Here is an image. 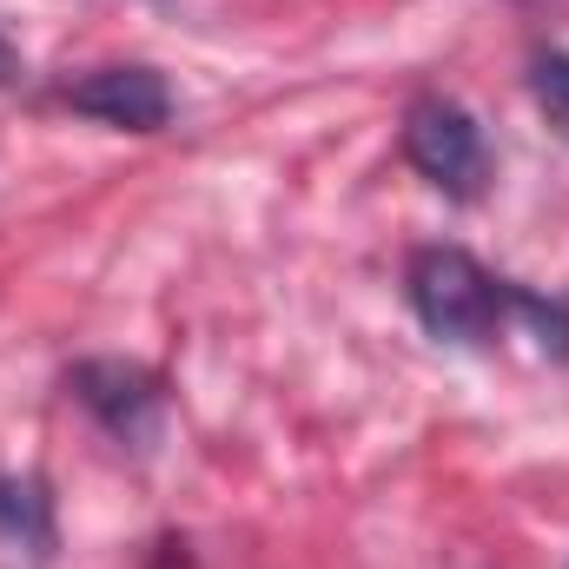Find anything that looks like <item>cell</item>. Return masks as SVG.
Here are the masks:
<instances>
[{
    "label": "cell",
    "mask_w": 569,
    "mask_h": 569,
    "mask_svg": "<svg viewBox=\"0 0 569 569\" xmlns=\"http://www.w3.org/2000/svg\"><path fill=\"white\" fill-rule=\"evenodd\" d=\"M405 291H411V311L430 338L443 345H490L517 305V291L497 279L490 266H477L463 246H425L411 252V272H405Z\"/></svg>",
    "instance_id": "cell-1"
},
{
    "label": "cell",
    "mask_w": 569,
    "mask_h": 569,
    "mask_svg": "<svg viewBox=\"0 0 569 569\" xmlns=\"http://www.w3.org/2000/svg\"><path fill=\"white\" fill-rule=\"evenodd\" d=\"M405 159L425 172L443 199H477L483 179H490V146H483V127L443 100V93H425L411 113H405Z\"/></svg>",
    "instance_id": "cell-2"
},
{
    "label": "cell",
    "mask_w": 569,
    "mask_h": 569,
    "mask_svg": "<svg viewBox=\"0 0 569 569\" xmlns=\"http://www.w3.org/2000/svg\"><path fill=\"white\" fill-rule=\"evenodd\" d=\"M67 391L100 418L107 437H120L127 450H152L159 430H166V391L146 365H127V358H80L67 371Z\"/></svg>",
    "instance_id": "cell-3"
},
{
    "label": "cell",
    "mask_w": 569,
    "mask_h": 569,
    "mask_svg": "<svg viewBox=\"0 0 569 569\" xmlns=\"http://www.w3.org/2000/svg\"><path fill=\"white\" fill-rule=\"evenodd\" d=\"M60 100L100 127H120V133H159L172 120V87L166 73H152L140 60H120V67H93L80 80L60 87Z\"/></svg>",
    "instance_id": "cell-4"
},
{
    "label": "cell",
    "mask_w": 569,
    "mask_h": 569,
    "mask_svg": "<svg viewBox=\"0 0 569 569\" xmlns=\"http://www.w3.org/2000/svg\"><path fill=\"white\" fill-rule=\"evenodd\" d=\"M0 543L27 550L33 563L53 557V497L33 470H0Z\"/></svg>",
    "instance_id": "cell-5"
},
{
    "label": "cell",
    "mask_w": 569,
    "mask_h": 569,
    "mask_svg": "<svg viewBox=\"0 0 569 569\" xmlns=\"http://www.w3.org/2000/svg\"><path fill=\"white\" fill-rule=\"evenodd\" d=\"M530 93H537L543 120L569 140V53H537L530 60Z\"/></svg>",
    "instance_id": "cell-6"
},
{
    "label": "cell",
    "mask_w": 569,
    "mask_h": 569,
    "mask_svg": "<svg viewBox=\"0 0 569 569\" xmlns=\"http://www.w3.org/2000/svg\"><path fill=\"white\" fill-rule=\"evenodd\" d=\"M20 73H27V60H20V47H13V40L0 33V87H13Z\"/></svg>",
    "instance_id": "cell-7"
}]
</instances>
